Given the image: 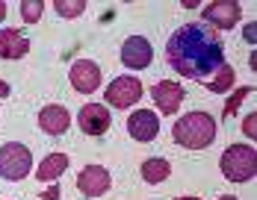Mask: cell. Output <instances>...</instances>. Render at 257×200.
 I'll list each match as a JSON object with an SVG mask.
<instances>
[{
	"mask_svg": "<svg viewBox=\"0 0 257 200\" xmlns=\"http://www.w3.org/2000/svg\"><path fill=\"white\" fill-rule=\"evenodd\" d=\"M166 59L180 76L207 80L219 65H225V48L222 38L204 24H183L169 36Z\"/></svg>",
	"mask_w": 257,
	"mask_h": 200,
	"instance_id": "cell-1",
	"label": "cell"
},
{
	"mask_svg": "<svg viewBox=\"0 0 257 200\" xmlns=\"http://www.w3.org/2000/svg\"><path fill=\"white\" fill-rule=\"evenodd\" d=\"M172 136H175V142H178L180 148L204 150L216 138V118L207 115V112H186L178 124H175Z\"/></svg>",
	"mask_w": 257,
	"mask_h": 200,
	"instance_id": "cell-2",
	"label": "cell"
},
{
	"mask_svg": "<svg viewBox=\"0 0 257 200\" xmlns=\"http://www.w3.org/2000/svg\"><path fill=\"white\" fill-rule=\"evenodd\" d=\"M222 174L231 182H248L257 174V153L251 144H231L222 153Z\"/></svg>",
	"mask_w": 257,
	"mask_h": 200,
	"instance_id": "cell-3",
	"label": "cell"
},
{
	"mask_svg": "<svg viewBox=\"0 0 257 200\" xmlns=\"http://www.w3.org/2000/svg\"><path fill=\"white\" fill-rule=\"evenodd\" d=\"M30 168H33V153L27 150V144H21V142H6L0 148V176L3 180L18 182V180H24L30 174Z\"/></svg>",
	"mask_w": 257,
	"mask_h": 200,
	"instance_id": "cell-4",
	"label": "cell"
},
{
	"mask_svg": "<svg viewBox=\"0 0 257 200\" xmlns=\"http://www.w3.org/2000/svg\"><path fill=\"white\" fill-rule=\"evenodd\" d=\"M142 98V82L136 76H115L106 86V103L115 109H127L133 103H139Z\"/></svg>",
	"mask_w": 257,
	"mask_h": 200,
	"instance_id": "cell-5",
	"label": "cell"
},
{
	"mask_svg": "<svg viewBox=\"0 0 257 200\" xmlns=\"http://www.w3.org/2000/svg\"><path fill=\"white\" fill-rule=\"evenodd\" d=\"M151 59H154V48H151V42L145 36H130L127 42L121 44V62L127 68H133V71L148 68Z\"/></svg>",
	"mask_w": 257,
	"mask_h": 200,
	"instance_id": "cell-6",
	"label": "cell"
},
{
	"mask_svg": "<svg viewBox=\"0 0 257 200\" xmlns=\"http://www.w3.org/2000/svg\"><path fill=\"white\" fill-rule=\"evenodd\" d=\"M239 3L236 0H216V3H207L204 6V21L216 26V30H233L239 24Z\"/></svg>",
	"mask_w": 257,
	"mask_h": 200,
	"instance_id": "cell-7",
	"label": "cell"
},
{
	"mask_svg": "<svg viewBox=\"0 0 257 200\" xmlns=\"http://www.w3.org/2000/svg\"><path fill=\"white\" fill-rule=\"evenodd\" d=\"M109 186H112V176L103 165H86L77 176V188L86 198H101L109 192Z\"/></svg>",
	"mask_w": 257,
	"mask_h": 200,
	"instance_id": "cell-8",
	"label": "cell"
},
{
	"mask_svg": "<svg viewBox=\"0 0 257 200\" xmlns=\"http://www.w3.org/2000/svg\"><path fill=\"white\" fill-rule=\"evenodd\" d=\"M71 86L77 88L80 94H92V92H98V86H101V68H98V62H92V59H80L71 65Z\"/></svg>",
	"mask_w": 257,
	"mask_h": 200,
	"instance_id": "cell-9",
	"label": "cell"
},
{
	"mask_svg": "<svg viewBox=\"0 0 257 200\" xmlns=\"http://www.w3.org/2000/svg\"><path fill=\"white\" fill-rule=\"evenodd\" d=\"M77 124L86 136H103L112 124V118H109V109H103L101 103H86L77 112Z\"/></svg>",
	"mask_w": 257,
	"mask_h": 200,
	"instance_id": "cell-10",
	"label": "cell"
},
{
	"mask_svg": "<svg viewBox=\"0 0 257 200\" xmlns=\"http://www.w3.org/2000/svg\"><path fill=\"white\" fill-rule=\"evenodd\" d=\"M154 98V106L163 112V115H175L183 103V86L180 82H172V80H160L151 92Z\"/></svg>",
	"mask_w": 257,
	"mask_h": 200,
	"instance_id": "cell-11",
	"label": "cell"
},
{
	"mask_svg": "<svg viewBox=\"0 0 257 200\" xmlns=\"http://www.w3.org/2000/svg\"><path fill=\"white\" fill-rule=\"evenodd\" d=\"M127 132L133 142H142V144L154 142L157 132H160V121H157V115L151 109H136L127 121Z\"/></svg>",
	"mask_w": 257,
	"mask_h": 200,
	"instance_id": "cell-12",
	"label": "cell"
},
{
	"mask_svg": "<svg viewBox=\"0 0 257 200\" xmlns=\"http://www.w3.org/2000/svg\"><path fill=\"white\" fill-rule=\"evenodd\" d=\"M71 124V112L65 109V106H59V103H48L42 112H39V126H42V132H48V136H62L65 130Z\"/></svg>",
	"mask_w": 257,
	"mask_h": 200,
	"instance_id": "cell-13",
	"label": "cell"
},
{
	"mask_svg": "<svg viewBox=\"0 0 257 200\" xmlns=\"http://www.w3.org/2000/svg\"><path fill=\"white\" fill-rule=\"evenodd\" d=\"M30 42L18 30H0V59H24Z\"/></svg>",
	"mask_w": 257,
	"mask_h": 200,
	"instance_id": "cell-14",
	"label": "cell"
},
{
	"mask_svg": "<svg viewBox=\"0 0 257 200\" xmlns=\"http://www.w3.org/2000/svg\"><path fill=\"white\" fill-rule=\"evenodd\" d=\"M68 168V156L65 153H51V156H45V162L39 165V171L36 176L42 180V182H51V180H59V174Z\"/></svg>",
	"mask_w": 257,
	"mask_h": 200,
	"instance_id": "cell-15",
	"label": "cell"
},
{
	"mask_svg": "<svg viewBox=\"0 0 257 200\" xmlns=\"http://www.w3.org/2000/svg\"><path fill=\"white\" fill-rule=\"evenodd\" d=\"M172 174V165H169V159H163V156H154V159H145L142 162V176H145V182H151V186H160L163 180H169Z\"/></svg>",
	"mask_w": 257,
	"mask_h": 200,
	"instance_id": "cell-16",
	"label": "cell"
},
{
	"mask_svg": "<svg viewBox=\"0 0 257 200\" xmlns=\"http://www.w3.org/2000/svg\"><path fill=\"white\" fill-rule=\"evenodd\" d=\"M233 86V68L225 62V65H219L213 74L204 80V88L207 92H213V94H222V92H228Z\"/></svg>",
	"mask_w": 257,
	"mask_h": 200,
	"instance_id": "cell-17",
	"label": "cell"
},
{
	"mask_svg": "<svg viewBox=\"0 0 257 200\" xmlns=\"http://www.w3.org/2000/svg\"><path fill=\"white\" fill-rule=\"evenodd\" d=\"M53 9L62 18H77V15H83V9H86V0H56Z\"/></svg>",
	"mask_w": 257,
	"mask_h": 200,
	"instance_id": "cell-18",
	"label": "cell"
},
{
	"mask_svg": "<svg viewBox=\"0 0 257 200\" xmlns=\"http://www.w3.org/2000/svg\"><path fill=\"white\" fill-rule=\"evenodd\" d=\"M42 12H45V0H24L21 3V18L27 24H36L42 18Z\"/></svg>",
	"mask_w": 257,
	"mask_h": 200,
	"instance_id": "cell-19",
	"label": "cell"
},
{
	"mask_svg": "<svg viewBox=\"0 0 257 200\" xmlns=\"http://www.w3.org/2000/svg\"><path fill=\"white\" fill-rule=\"evenodd\" d=\"M245 94H251V86H242V88H239L231 100H228V106H225V118H233V115H236V106L242 103V98H245Z\"/></svg>",
	"mask_w": 257,
	"mask_h": 200,
	"instance_id": "cell-20",
	"label": "cell"
},
{
	"mask_svg": "<svg viewBox=\"0 0 257 200\" xmlns=\"http://www.w3.org/2000/svg\"><path fill=\"white\" fill-rule=\"evenodd\" d=\"M245 136H251V138L257 136V132H254V115H248V118H245Z\"/></svg>",
	"mask_w": 257,
	"mask_h": 200,
	"instance_id": "cell-21",
	"label": "cell"
},
{
	"mask_svg": "<svg viewBox=\"0 0 257 200\" xmlns=\"http://www.w3.org/2000/svg\"><path fill=\"white\" fill-rule=\"evenodd\" d=\"M9 92H12V88H9V82H3V80H0V98H9Z\"/></svg>",
	"mask_w": 257,
	"mask_h": 200,
	"instance_id": "cell-22",
	"label": "cell"
},
{
	"mask_svg": "<svg viewBox=\"0 0 257 200\" xmlns=\"http://www.w3.org/2000/svg\"><path fill=\"white\" fill-rule=\"evenodd\" d=\"M42 198H45V200H56V198H59V188H51V192H45Z\"/></svg>",
	"mask_w": 257,
	"mask_h": 200,
	"instance_id": "cell-23",
	"label": "cell"
},
{
	"mask_svg": "<svg viewBox=\"0 0 257 200\" xmlns=\"http://www.w3.org/2000/svg\"><path fill=\"white\" fill-rule=\"evenodd\" d=\"M245 38H248V42H254V24L245 26Z\"/></svg>",
	"mask_w": 257,
	"mask_h": 200,
	"instance_id": "cell-24",
	"label": "cell"
},
{
	"mask_svg": "<svg viewBox=\"0 0 257 200\" xmlns=\"http://www.w3.org/2000/svg\"><path fill=\"white\" fill-rule=\"evenodd\" d=\"M3 18H6V3L0 0V21H3Z\"/></svg>",
	"mask_w": 257,
	"mask_h": 200,
	"instance_id": "cell-25",
	"label": "cell"
},
{
	"mask_svg": "<svg viewBox=\"0 0 257 200\" xmlns=\"http://www.w3.org/2000/svg\"><path fill=\"white\" fill-rule=\"evenodd\" d=\"M219 200H236V198H233V194H222Z\"/></svg>",
	"mask_w": 257,
	"mask_h": 200,
	"instance_id": "cell-26",
	"label": "cell"
},
{
	"mask_svg": "<svg viewBox=\"0 0 257 200\" xmlns=\"http://www.w3.org/2000/svg\"><path fill=\"white\" fill-rule=\"evenodd\" d=\"M178 200H201V198H178Z\"/></svg>",
	"mask_w": 257,
	"mask_h": 200,
	"instance_id": "cell-27",
	"label": "cell"
}]
</instances>
